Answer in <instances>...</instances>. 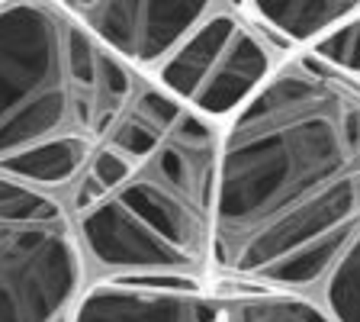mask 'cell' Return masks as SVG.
Here are the masks:
<instances>
[{
	"mask_svg": "<svg viewBox=\"0 0 360 322\" xmlns=\"http://www.w3.org/2000/svg\"><path fill=\"white\" fill-rule=\"evenodd\" d=\"M360 229V81L286 52L225 120L210 280L315 290Z\"/></svg>",
	"mask_w": 360,
	"mask_h": 322,
	"instance_id": "obj_1",
	"label": "cell"
},
{
	"mask_svg": "<svg viewBox=\"0 0 360 322\" xmlns=\"http://www.w3.org/2000/svg\"><path fill=\"white\" fill-rule=\"evenodd\" d=\"M222 126L145 81L61 194L94 278L210 280Z\"/></svg>",
	"mask_w": 360,
	"mask_h": 322,
	"instance_id": "obj_2",
	"label": "cell"
},
{
	"mask_svg": "<svg viewBox=\"0 0 360 322\" xmlns=\"http://www.w3.org/2000/svg\"><path fill=\"white\" fill-rule=\"evenodd\" d=\"M148 75L55 0H0V171L65 194Z\"/></svg>",
	"mask_w": 360,
	"mask_h": 322,
	"instance_id": "obj_3",
	"label": "cell"
},
{
	"mask_svg": "<svg viewBox=\"0 0 360 322\" xmlns=\"http://www.w3.org/2000/svg\"><path fill=\"white\" fill-rule=\"evenodd\" d=\"M90 280L65 197L0 171V322H71Z\"/></svg>",
	"mask_w": 360,
	"mask_h": 322,
	"instance_id": "obj_4",
	"label": "cell"
},
{
	"mask_svg": "<svg viewBox=\"0 0 360 322\" xmlns=\"http://www.w3.org/2000/svg\"><path fill=\"white\" fill-rule=\"evenodd\" d=\"M290 49L270 39L241 7L216 13L151 81L225 123Z\"/></svg>",
	"mask_w": 360,
	"mask_h": 322,
	"instance_id": "obj_5",
	"label": "cell"
},
{
	"mask_svg": "<svg viewBox=\"0 0 360 322\" xmlns=\"http://www.w3.org/2000/svg\"><path fill=\"white\" fill-rule=\"evenodd\" d=\"M103 45L155 78L216 13L241 0H55Z\"/></svg>",
	"mask_w": 360,
	"mask_h": 322,
	"instance_id": "obj_6",
	"label": "cell"
},
{
	"mask_svg": "<svg viewBox=\"0 0 360 322\" xmlns=\"http://www.w3.org/2000/svg\"><path fill=\"white\" fill-rule=\"evenodd\" d=\"M71 322H222L212 280L94 278Z\"/></svg>",
	"mask_w": 360,
	"mask_h": 322,
	"instance_id": "obj_7",
	"label": "cell"
},
{
	"mask_svg": "<svg viewBox=\"0 0 360 322\" xmlns=\"http://www.w3.org/2000/svg\"><path fill=\"white\" fill-rule=\"evenodd\" d=\"M251 20L290 52H306L360 16V0H241Z\"/></svg>",
	"mask_w": 360,
	"mask_h": 322,
	"instance_id": "obj_8",
	"label": "cell"
},
{
	"mask_svg": "<svg viewBox=\"0 0 360 322\" xmlns=\"http://www.w3.org/2000/svg\"><path fill=\"white\" fill-rule=\"evenodd\" d=\"M212 284L222 297V322H338L319 290L235 280Z\"/></svg>",
	"mask_w": 360,
	"mask_h": 322,
	"instance_id": "obj_9",
	"label": "cell"
},
{
	"mask_svg": "<svg viewBox=\"0 0 360 322\" xmlns=\"http://www.w3.org/2000/svg\"><path fill=\"white\" fill-rule=\"evenodd\" d=\"M315 290L338 322H360V229L331 261L328 274Z\"/></svg>",
	"mask_w": 360,
	"mask_h": 322,
	"instance_id": "obj_10",
	"label": "cell"
}]
</instances>
